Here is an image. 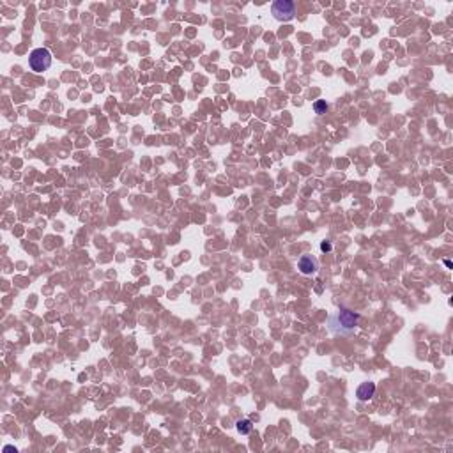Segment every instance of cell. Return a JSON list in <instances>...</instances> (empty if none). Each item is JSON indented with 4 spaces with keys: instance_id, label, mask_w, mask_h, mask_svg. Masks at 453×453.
Listing matches in <instances>:
<instances>
[{
    "instance_id": "obj_1",
    "label": "cell",
    "mask_w": 453,
    "mask_h": 453,
    "mask_svg": "<svg viewBox=\"0 0 453 453\" xmlns=\"http://www.w3.org/2000/svg\"><path fill=\"white\" fill-rule=\"evenodd\" d=\"M358 322H360V315L354 314L352 310H347V308H340L329 319V324L333 326L335 331H340V333H351L358 326Z\"/></svg>"
},
{
    "instance_id": "obj_2",
    "label": "cell",
    "mask_w": 453,
    "mask_h": 453,
    "mask_svg": "<svg viewBox=\"0 0 453 453\" xmlns=\"http://www.w3.org/2000/svg\"><path fill=\"white\" fill-rule=\"evenodd\" d=\"M51 62H53V57H51L48 48H36V50H32L30 51V55H28V66H30V69L36 71V73L48 71L51 68Z\"/></svg>"
},
{
    "instance_id": "obj_3",
    "label": "cell",
    "mask_w": 453,
    "mask_h": 453,
    "mask_svg": "<svg viewBox=\"0 0 453 453\" xmlns=\"http://www.w3.org/2000/svg\"><path fill=\"white\" fill-rule=\"evenodd\" d=\"M271 13L278 22H291L296 14V4L292 0H276L271 5Z\"/></svg>"
},
{
    "instance_id": "obj_4",
    "label": "cell",
    "mask_w": 453,
    "mask_h": 453,
    "mask_svg": "<svg viewBox=\"0 0 453 453\" xmlns=\"http://www.w3.org/2000/svg\"><path fill=\"white\" fill-rule=\"evenodd\" d=\"M297 268H299V271L303 274H312L319 269V264H317V260H315L314 257H310V255H303L299 259V262H297Z\"/></svg>"
},
{
    "instance_id": "obj_5",
    "label": "cell",
    "mask_w": 453,
    "mask_h": 453,
    "mask_svg": "<svg viewBox=\"0 0 453 453\" xmlns=\"http://www.w3.org/2000/svg\"><path fill=\"white\" fill-rule=\"evenodd\" d=\"M375 393V384L374 383H363L360 384V388L356 389V397L360 398L361 402H366L370 398L374 397Z\"/></svg>"
},
{
    "instance_id": "obj_6",
    "label": "cell",
    "mask_w": 453,
    "mask_h": 453,
    "mask_svg": "<svg viewBox=\"0 0 453 453\" xmlns=\"http://www.w3.org/2000/svg\"><path fill=\"white\" fill-rule=\"evenodd\" d=\"M236 429H237V432H239V434L246 435V434H250L251 430H253V423H251V420H239L236 423Z\"/></svg>"
},
{
    "instance_id": "obj_7",
    "label": "cell",
    "mask_w": 453,
    "mask_h": 453,
    "mask_svg": "<svg viewBox=\"0 0 453 453\" xmlns=\"http://www.w3.org/2000/svg\"><path fill=\"white\" fill-rule=\"evenodd\" d=\"M314 110H315V113L322 115V113H326V110H328V105H326V101H315Z\"/></svg>"
},
{
    "instance_id": "obj_8",
    "label": "cell",
    "mask_w": 453,
    "mask_h": 453,
    "mask_svg": "<svg viewBox=\"0 0 453 453\" xmlns=\"http://www.w3.org/2000/svg\"><path fill=\"white\" fill-rule=\"evenodd\" d=\"M320 250H322V251H331V250H333V245H331L329 241H322V243H320Z\"/></svg>"
}]
</instances>
